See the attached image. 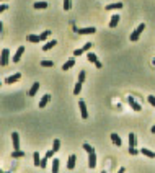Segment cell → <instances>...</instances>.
Here are the masks:
<instances>
[{
    "mask_svg": "<svg viewBox=\"0 0 155 173\" xmlns=\"http://www.w3.org/2000/svg\"><path fill=\"white\" fill-rule=\"evenodd\" d=\"M0 86H2V83H0Z\"/></svg>",
    "mask_w": 155,
    "mask_h": 173,
    "instance_id": "obj_42",
    "label": "cell"
},
{
    "mask_svg": "<svg viewBox=\"0 0 155 173\" xmlns=\"http://www.w3.org/2000/svg\"><path fill=\"white\" fill-rule=\"evenodd\" d=\"M147 100H149V103L152 105V106H155V97H152V95H150V97H147Z\"/></svg>",
    "mask_w": 155,
    "mask_h": 173,
    "instance_id": "obj_35",
    "label": "cell"
},
{
    "mask_svg": "<svg viewBox=\"0 0 155 173\" xmlns=\"http://www.w3.org/2000/svg\"><path fill=\"white\" fill-rule=\"evenodd\" d=\"M57 44V41L56 39H52V41H49V43H46L44 46H43V51H49V49H52V47Z\"/></svg>",
    "mask_w": 155,
    "mask_h": 173,
    "instance_id": "obj_19",
    "label": "cell"
},
{
    "mask_svg": "<svg viewBox=\"0 0 155 173\" xmlns=\"http://www.w3.org/2000/svg\"><path fill=\"white\" fill-rule=\"evenodd\" d=\"M150 132H152V134H155V126H152V129H150Z\"/></svg>",
    "mask_w": 155,
    "mask_h": 173,
    "instance_id": "obj_39",
    "label": "cell"
},
{
    "mask_svg": "<svg viewBox=\"0 0 155 173\" xmlns=\"http://www.w3.org/2000/svg\"><path fill=\"white\" fill-rule=\"evenodd\" d=\"M0 2H7V0H0Z\"/></svg>",
    "mask_w": 155,
    "mask_h": 173,
    "instance_id": "obj_41",
    "label": "cell"
},
{
    "mask_svg": "<svg viewBox=\"0 0 155 173\" xmlns=\"http://www.w3.org/2000/svg\"><path fill=\"white\" fill-rule=\"evenodd\" d=\"M83 150H85L87 153H91V152H95V149L91 147L90 144H83Z\"/></svg>",
    "mask_w": 155,
    "mask_h": 173,
    "instance_id": "obj_28",
    "label": "cell"
},
{
    "mask_svg": "<svg viewBox=\"0 0 155 173\" xmlns=\"http://www.w3.org/2000/svg\"><path fill=\"white\" fill-rule=\"evenodd\" d=\"M51 172H52V173L59 172V160H57V158H52V167H51Z\"/></svg>",
    "mask_w": 155,
    "mask_h": 173,
    "instance_id": "obj_20",
    "label": "cell"
},
{
    "mask_svg": "<svg viewBox=\"0 0 155 173\" xmlns=\"http://www.w3.org/2000/svg\"><path fill=\"white\" fill-rule=\"evenodd\" d=\"M72 8V2L70 0H64V10H70Z\"/></svg>",
    "mask_w": 155,
    "mask_h": 173,
    "instance_id": "obj_31",
    "label": "cell"
},
{
    "mask_svg": "<svg viewBox=\"0 0 155 173\" xmlns=\"http://www.w3.org/2000/svg\"><path fill=\"white\" fill-rule=\"evenodd\" d=\"M33 158H35V165H36V167H39V163H41V157H39V153H38V152H35V153H33Z\"/></svg>",
    "mask_w": 155,
    "mask_h": 173,
    "instance_id": "obj_27",
    "label": "cell"
},
{
    "mask_svg": "<svg viewBox=\"0 0 155 173\" xmlns=\"http://www.w3.org/2000/svg\"><path fill=\"white\" fill-rule=\"evenodd\" d=\"M54 150H52V149H51V150H47V152H46V157H47V158H52V157H54Z\"/></svg>",
    "mask_w": 155,
    "mask_h": 173,
    "instance_id": "obj_34",
    "label": "cell"
},
{
    "mask_svg": "<svg viewBox=\"0 0 155 173\" xmlns=\"http://www.w3.org/2000/svg\"><path fill=\"white\" fill-rule=\"evenodd\" d=\"M49 101H51V95H44V97L41 98V101H39V105H38V106L43 109V108L47 106V103H49Z\"/></svg>",
    "mask_w": 155,
    "mask_h": 173,
    "instance_id": "obj_11",
    "label": "cell"
},
{
    "mask_svg": "<svg viewBox=\"0 0 155 173\" xmlns=\"http://www.w3.org/2000/svg\"><path fill=\"white\" fill-rule=\"evenodd\" d=\"M95 165H96V153L91 152V153H88V167L95 168Z\"/></svg>",
    "mask_w": 155,
    "mask_h": 173,
    "instance_id": "obj_10",
    "label": "cell"
},
{
    "mask_svg": "<svg viewBox=\"0 0 155 173\" xmlns=\"http://www.w3.org/2000/svg\"><path fill=\"white\" fill-rule=\"evenodd\" d=\"M52 150H54V152H59L60 150V141L59 139H54V142H52Z\"/></svg>",
    "mask_w": 155,
    "mask_h": 173,
    "instance_id": "obj_24",
    "label": "cell"
},
{
    "mask_svg": "<svg viewBox=\"0 0 155 173\" xmlns=\"http://www.w3.org/2000/svg\"><path fill=\"white\" fill-rule=\"evenodd\" d=\"M36 10H44L47 8V2H35V5H33Z\"/></svg>",
    "mask_w": 155,
    "mask_h": 173,
    "instance_id": "obj_18",
    "label": "cell"
},
{
    "mask_svg": "<svg viewBox=\"0 0 155 173\" xmlns=\"http://www.w3.org/2000/svg\"><path fill=\"white\" fill-rule=\"evenodd\" d=\"M23 52H25V46L18 47V49H16V52H15V56H13V62H20L21 56H23Z\"/></svg>",
    "mask_w": 155,
    "mask_h": 173,
    "instance_id": "obj_8",
    "label": "cell"
},
{
    "mask_svg": "<svg viewBox=\"0 0 155 173\" xmlns=\"http://www.w3.org/2000/svg\"><path fill=\"white\" fill-rule=\"evenodd\" d=\"M21 78V74H13V75H10V77H7V80H5V83H8V85H12V83H15V82H18Z\"/></svg>",
    "mask_w": 155,
    "mask_h": 173,
    "instance_id": "obj_7",
    "label": "cell"
},
{
    "mask_svg": "<svg viewBox=\"0 0 155 173\" xmlns=\"http://www.w3.org/2000/svg\"><path fill=\"white\" fill-rule=\"evenodd\" d=\"M26 41H30V43H39V36H36V34H28L26 36Z\"/></svg>",
    "mask_w": 155,
    "mask_h": 173,
    "instance_id": "obj_23",
    "label": "cell"
},
{
    "mask_svg": "<svg viewBox=\"0 0 155 173\" xmlns=\"http://www.w3.org/2000/svg\"><path fill=\"white\" fill-rule=\"evenodd\" d=\"M79 108H80V113H82V118L83 119H88V109H87V105L83 100H80L79 101Z\"/></svg>",
    "mask_w": 155,
    "mask_h": 173,
    "instance_id": "obj_6",
    "label": "cell"
},
{
    "mask_svg": "<svg viewBox=\"0 0 155 173\" xmlns=\"http://www.w3.org/2000/svg\"><path fill=\"white\" fill-rule=\"evenodd\" d=\"M12 157L13 158H21V157H25V152L20 150V149H18V150H13V152H12Z\"/></svg>",
    "mask_w": 155,
    "mask_h": 173,
    "instance_id": "obj_21",
    "label": "cell"
},
{
    "mask_svg": "<svg viewBox=\"0 0 155 173\" xmlns=\"http://www.w3.org/2000/svg\"><path fill=\"white\" fill-rule=\"evenodd\" d=\"M127 103H129V106L132 108L134 111H140V109H142V106H140L139 103L134 100V97H127Z\"/></svg>",
    "mask_w": 155,
    "mask_h": 173,
    "instance_id": "obj_4",
    "label": "cell"
},
{
    "mask_svg": "<svg viewBox=\"0 0 155 173\" xmlns=\"http://www.w3.org/2000/svg\"><path fill=\"white\" fill-rule=\"evenodd\" d=\"M140 153H144L145 157H149V158H155V152H152V150H150V149H145V147H142L139 150Z\"/></svg>",
    "mask_w": 155,
    "mask_h": 173,
    "instance_id": "obj_13",
    "label": "cell"
},
{
    "mask_svg": "<svg viewBox=\"0 0 155 173\" xmlns=\"http://www.w3.org/2000/svg\"><path fill=\"white\" fill-rule=\"evenodd\" d=\"M111 141H113V144H116L118 147H119L121 144H123V141H121V137H119V136H118V134H116V132H113V134H111Z\"/></svg>",
    "mask_w": 155,
    "mask_h": 173,
    "instance_id": "obj_17",
    "label": "cell"
},
{
    "mask_svg": "<svg viewBox=\"0 0 155 173\" xmlns=\"http://www.w3.org/2000/svg\"><path fill=\"white\" fill-rule=\"evenodd\" d=\"M47 162H49V158L44 155V158H41V163H39V168H43V170H46V167H47Z\"/></svg>",
    "mask_w": 155,
    "mask_h": 173,
    "instance_id": "obj_26",
    "label": "cell"
},
{
    "mask_svg": "<svg viewBox=\"0 0 155 173\" xmlns=\"http://www.w3.org/2000/svg\"><path fill=\"white\" fill-rule=\"evenodd\" d=\"M75 162H77V155H70L69 157V162H67V170H74L75 168Z\"/></svg>",
    "mask_w": 155,
    "mask_h": 173,
    "instance_id": "obj_9",
    "label": "cell"
},
{
    "mask_svg": "<svg viewBox=\"0 0 155 173\" xmlns=\"http://www.w3.org/2000/svg\"><path fill=\"white\" fill-rule=\"evenodd\" d=\"M41 67H54L52 61H41Z\"/></svg>",
    "mask_w": 155,
    "mask_h": 173,
    "instance_id": "obj_30",
    "label": "cell"
},
{
    "mask_svg": "<svg viewBox=\"0 0 155 173\" xmlns=\"http://www.w3.org/2000/svg\"><path fill=\"white\" fill-rule=\"evenodd\" d=\"M91 46H93L91 43H87V44H83V47H82V49H83V51L87 52V51H90V47H91Z\"/></svg>",
    "mask_w": 155,
    "mask_h": 173,
    "instance_id": "obj_33",
    "label": "cell"
},
{
    "mask_svg": "<svg viewBox=\"0 0 155 173\" xmlns=\"http://www.w3.org/2000/svg\"><path fill=\"white\" fill-rule=\"evenodd\" d=\"M8 61H10V49H2V52H0V66L5 67L7 64H8Z\"/></svg>",
    "mask_w": 155,
    "mask_h": 173,
    "instance_id": "obj_2",
    "label": "cell"
},
{
    "mask_svg": "<svg viewBox=\"0 0 155 173\" xmlns=\"http://www.w3.org/2000/svg\"><path fill=\"white\" fill-rule=\"evenodd\" d=\"M119 15H113L111 16V20H110V28H116L118 26V23H119Z\"/></svg>",
    "mask_w": 155,
    "mask_h": 173,
    "instance_id": "obj_15",
    "label": "cell"
},
{
    "mask_svg": "<svg viewBox=\"0 0 155 173\" xmlns=\"http://www.w3.org/2000/svg\"><path fill=\"white\" fill-rule=\"evenodd\" d=\"M87 59H88V62H93V64L98 61V59H96V56L93 54V52H87Z\"/></svg>",
    "mask_w": 155,
    "mask_h": 173,
    "instance_id": "obj_25",
    "label": "cell"
},
{
    "mask_svg": "<svg viewBox=\"0 0 155 173\" xmlns=\"http://www.w3.org/2000/svg\"><path fill=\"white\" fill-rule=\"evenodd\" d=\"M129 149H135V134H129Z\"/></svg>",
    "mask_w": 155,
    "mask_h": 173,
    "instance_id": "obj_22",
    "label": "cell"
},
{
    "mask_svg": "<svg viewBox=\"0 0 155 173\" xmlns=\"http://www.w3.org/2000/svg\"><path fill=\"white\" fill-rule=\"evenodd\" d=\"M129 153H131V155H137L139 150H137V149H129Z\"/></svg>",
    "mask_w": 155,
    "mask_h": 173,
    "instance_id": "obj_36",
    "label": "cell"
},
{
    "mask_svg": "<svg viewBox=\"0 0 155 173\" xmlns=\"http://www.w3.org/2000/svg\"><path fill=\"white\" fill-rule=\"evenodd\" d=\"M2 28H3V26H2V23H0V31H2Z\"/></svg>",
    "mask_w": 155,
    "mask_h": 173,
    "instance_id": "obj_40",
    "label": "cell"
},
{
    "mask_svg": "<svg viewBox=\"0 0 155 173\" xmlns=\"http://www.w3.org/2000/svg\"><path fill=\"white\" fill-rule=\"evenodd\" d=\"M74 66H75V59H69L65 64H62V70H69V69H72Z\"/></svg>",
    "mask_w": 155,
    "mask_h": 173,
    "instance_id": "obj_16",
    "label": "cell"
},
{
    "mask_svg": "<svg viewBox=\"0 0 155 173\" xmlns=\"http://www.w3.org/2000/svg\"><path fill=\"white\" fill-rule=\"evenodd\" d=\"M38 90H39V83H38V82H35V83H33V86L30 88V92H28V97H35L36 93H38Z\"/></svg>",
    "mask_w": 155,
    "mask_h": 173,
    "instance_id": "obj_12",
    "label": "cell"
},
{
    "mask_svg": "<svg viewBox=\"0 0 155 173\" xmlns=\"http://www.w3.org/2000/svg\"><path fill=\"white\" fill-rule=\"evenodd\" d=\"M83 52H85L83 49H75V51H74V56H75V57H79V56H82Z\"/></svg>",
    "mask_w": 155,
    "mask_h": 173,
    "instance_id": "obj_32",
    "label": "cell"
},
{
    "mask_svg": "<svg viewBox=\"0 0 155 173\" xmlns=\"http://www.w3.org/2000/svg\"><path fill=\"white\" fill-rule=\"evenodd\" d=\"M49 34H51V31H49V30H47V31H43V33L39 34V39H41V41L47 39V38H49Z\"/></svg>",
    "mask_w": 155,
    "mask_h": 173,
    "instance_id": "obj_29",
    "label": "cell"
},
{
    "mask_svg": "<svg viewBox=\"0 0 155 173\" xmlns=\"http://www.w3.org/2000/svg\"><path fill=\"white\" fill-rule=\"evenodd\" d=\"M95 66H96V69H101V67H103V64H101L100 61H96V62H95Z\"/></svg>",
    "mask_w": 155,
    "mask_h": 173,
    "instance_id": "obj_38",
    "label": "cell"
},
{
    "mask_svg": "<svg viewBox=\"0 0 155 173\" xmlns=\"http://www.w3.org/2000/svg\"><path fill=\"white\" fill-rule=\"evenodd\" d=\"M145 30V25L144 23H140L139 26H137V28H135V31L134 33H132V34L129 36V39L132 41V43H135V41H139V38H140V34H142V31Z\"/></svg>",
    "mask_w": 155,
    "mask_h": 173,
    "instance_id": "obj_1",
    "label": "cell"
},
{
    "mask_svg": "<svg viewBox=\"0 0 155 173\" xmlns=\"http://www.w3.org/2000/svg\"><path fill=\"white\" fill-rule=\"evenodd\" d=\"M5 10H8V5H0V13H3Z\"/></svg>",
    "mask_w": 155,
    "mask_h": 173,
    "instance_id": "obj_37",
    "label": "cell"
},
{
    "mask_svg": "<svg viewBox=\"0 0 155 173\" xmlns=\"http://www.w3.org/2000/svg\"><path fill=\"white\" fill-rule=\"evenodd\" d=\"M74 31L79 33V34H93V33H96V28L95 26H90V28H77V26H74Z\"/></svg>",
    "mask_w": 155,
    "mask_h": 173,
    "instance_id": "obj_3",
    "label": "cell"
},
{
    "mask_svg": "<svg viewBox=\"0 0 155 173\" xmlns=\"http://www.w3.org/2000/svg\"><path fill=\"white\" fill-rule=\"evenodd\" d=\"M12 142H13V150L20 149V134L18 132H12Z\"/></svg>",
    "mask_w": 155,
    "mask_h": 173,
    "instance_id": "obj_5",
    "label": "cell"
},
{
    "mask_svg": "<svg viewBox=\"0 0 155 173\" xmlns=\"http://www.w3.org/2000/svg\"><path fill=\"white\" fill-rule=\"evenodd\" d=\"M123 3H121V2H118V3H110V5H106L105 8L106 10H121V8H123Z\"/></svg>",
    "mask_w": 155,
    "mask_h": 173,
    "instance_id": "obj_14",
    "label": "cell"
}]
</instances>
